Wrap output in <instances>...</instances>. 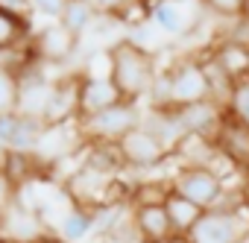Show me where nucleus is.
Here are the masks:
<instances>
[{
	"label": "nucleus",
	"instance_id": "f257e3e1",
	"mask_svg": "<svg viewBox=\"0 0 249 243\" xmlns=\"http://www.w3.org/2000/svg\"><path fill=\"white\" fill-rule=\"evenodd\" d=\"M111 56V82L117 85L120 97L126 103H141L144 97H150L153 82L159 76L156 68V56L126 38H120L108 47Z\"/></svg>",
	"mask_w": 249,
	"mask_h": 243
},
{
	"label": "nucleus",
	"instance_id": "f03ea898",
	"mask_svg": "<svg viewBox=\"0 0 249 243\" xmlns=\"http://www.w3.org/2000/svg\"><path fill=\"white\" fill-rule=\"evenodd\" d=\"M144 120V111L138 103H117L106 111H97V114H88V117H79V132H82V141L85 144H120V138H126L132 129L141 126Z\"/></svg>",
	"mask_w": 249,
	"mask_h": 243
},
{
	"label": "nucleus",
	"instance_id": "7ed1b4c3",
	"mask_svg": "<svg viewBox=\"0 0 249 243\" xmlns=\"http://www.w3.org/2000/svg\"><path fill=\"white\" fill-rule=\"evenodd\" d=\"M249 211L243 208H208L191 228L185 243H246Z\"/></svg>",
	"mask_w": 249,
	"mask_h": 243
},
{
	"label": "nucleus",
	"instance_id": "20e7f679",
	"mask_svg": "<svg viewBox=\"0 0 249 243\" xmlns=\"http://www.w3.org/2000/svg\"><path fill=\"white\" fill-rule=\"evenodd\" d=\"M164 76H167V100L173 108L208 100V82H205L199 56H188V59L173 62L164 70Z\"/></svg>",
	"mask_w": 249,
	"mask_h": 243
},
{
	"label": "nucleus",
	"instance_id": "39448f33",
	"mask_svg": "<svg viewBox=\"0 0 249 243\" xmlns=\"http://www.w3.org/2000/svg\"><path fill=\"white\" fill-rule=\"evenodd\" d=\"M170 188L176 193H182L185 199H191L194 205H199L202 211L214 208L220 202V196L226 193L223 179L208 170V167H196V164H182L173 176H170Z\"/></svg>",
	"mask_w": 249,
	"mask_h": 243
},
{
	"label": "nucleus",
	"instance_id": "423d86ee",
	"mask_svg": "<svg viewBox=\"0 0 249 243\" xmlns=\"http://www.w3.org/2000/svg\"><path fill=\"white\" fill-rule=\"evenodd\" d=\"M202 0H150V21L167 35H188L202 18Z\"/></svg>",
	"mask_w": 249,
	"mask_h": 243
},
{
	"label": "nucleus",
	"instance_id": "0eeeda50",
	"mask_svg": "<svg viewBox=\"0 0 249 243\" xmlns=\"http://www.w3.org/2000/svg\"><path fill=\"white\" fill-rule=\"evenodd\" d=\"M15 76H18V105H15V111L30 114V117H44V108H47V100H50V91H53V82L47 79L44 65L38 59H33Z\"/></svg>",
	"mask_w": 249,
	"mask_h": 243
},
{
	"label": "nucleus",
	"instance_id": "6e6552de",
	"mask_svg": "<svg viewBox=\"0 0 249 243\" xmlns=\"http://www.w3.org/2000/svg\"><path fill=\"white\" fill-rule=\"evenodd\" d=\"M79 79H82L79 73H68L53 82V91L41 117L47 126H62V123L79 120Z\"/></svg>",
	"mask_w": 249,
	"mask_h": 243
},
{
	"label": "nucleus",
	"instance_id": "1a4fd4ad",
	"mask_svg": "<svg viewBox=\"0 0 249 243\" xmlns=\"http://www.w3.org/2000/svg\"><path fill=\"white\" fill-rule=\"evenodd\" d=\"M120 153H123V161H126V167L132 170H153L159 164H164V158L170 156L144 126L132 129L126 138H120Z\"/></svg>",
	"mask_w": 249,
	"mask_h": 243
},
{
	"label": "nucleus",
	"instance_id": "9d476101",
	"mask_svg": "<svg viewBox=\"0 0 249 243\" xmlns=\"http://www.w3.org/2000/svg\"><path fill=\"white\" fill-rule=\"evenodd\" d=\"M214 144L229 161H234L249 176V123H243V120H237L226 111L220 120V129L214 135Z\"/></svg>",
	"mask_w": 249,
	"mask_h": 243
},
{
	"label": "nucleus",
	"instance_id": "9b49d317",
	"mask_svg": "<svg viewBox=\"0 0 249 243\" xmlns=\"http://www.w3.org/2000/svg\"><path fill=\"white\" fill-rule=\"evenodd\" d=\"M132 226L141 243H182L170 226V217L164 211V202L159 205H135L132 208Z\"/></svg>",
	"mask_w": 249,
	"mask_h": 243
},
{
	"label": "nucleus",
	"instance_id": "f8f14e48",
	"mask_svg": "<svg viewBox=\"0 0 249 243\" xmlns=\"http://www.w3.org/2000/svg\"><path fill=\"white\" fill-rule=\"evenodd\" d=\"M141 126H144L167 153H176V147L188 138V132L182 129V120H179V114H176L173 105H167V108H153V105H150V108L144 111Z\"/></svg>",
	"mask_w": 249,
	"mask_h": 243
},
{
	"label": "nucleus",
	"instance_id": "ddd939ff",
	"mask_svg": "<svg viewBox=\"0 0 249 243\" xmlns=\"http://www.w3.org/2000/svg\"><path fill=\"white\" fill-rule=\"evenodd\" d=\"M117 103H123V97H120L117 85L111 82V76H82L79 79V117L106 111Z\"/></svg>",
	"mask_w": 249,
	"mask_h": 243
},
{
	"label": "nucleus",
	"instance_id": "4468645a",
	"mask_svg": "<svg viewBox=\"0 0 249 243\" xmlns=\"http://www.w3.org/2000/svg\"><path fill=\"white\" fill-rule=\"evenodd\" d=\"M44 231H47L44 228V217L15 199L6 208V220H3V231H0V237L18 240V243H36Z\"/></svg>",
	"mask_w": 249,
	"mask_h": 243
},
{
	"label": "nucleus",
	"instance_id": "2eb2a0df",
	"mask_svg": "<svg viewBox=\"0 0 249 243\" xmlns=\"http://www.w3.org/2000/svg\"><path fill=\"white\" fill-rule=\"evenodd\" d=\"M179 120H182V129L188 135H199V138H214L217 129H220V120L226 114L223 105L211 103V100H202V103H194V105H182L176 108Z\"/></svg>",
	"mask_w": 249,
	"mask_h": 243
},
{
	"label": "nucleus",
	"instance_id": "dca6fc26",
	"mask_svg": "<svg viewBox=\"0 0 249 243\" xmlns=\"http://www.w3.org/2000/svg\"><path fill=\"white\" fill-rule=\"evenodd\" d=\"M76 35L73 33H68L62 24H50V27H44V30H38L36 33V38H33V50H36V59L38 62H65L73 50H76Z\"/></svg>",
	"mask_w": 249,
	"mask_h": 243
},
{
	"label": "nucleus",
	"instance_id": "f3484780",
	"mask_svg": "<svg viewBox=\"0 0 249 243\" xmlns=\"http://www.w3.org/2000/svg\"><path fill=\"white\" fill-rule=\"evenodd\" d=\"M199 65H202V73H205V82H208V100L226 108L229 100H231V91H234L237 79L220 65V59H217L214 53L199 56Z\"/></svg>",
	"mask_w": 249,
	"mask_h": 243
},
{
	"label": "nucleus",
	"instance_id": "a211bd4d",
	"mask_svg": "<svg viewBox=\"0 0 249 243\" xmlns=\"http://www.w3.org/2000/svg\"><path fill=\"white\" fill-rule=\"evenodd\" d=\"M65 243H85L97 228H94V211H88V208H82V205H71L62 217H59V223H56V228H53Z\"/></svg>",
	"mask_w": 249,
	"mask_h": 243
},
{
	"label": "nucleus",
	"instance_id": "6ab92c4d",
	"mask_svg": "<svg viewBox=\"0 0 249 243\" xmlns=\"http://www.w3.org/2000/svg\"><path fill=\"white\" fill-rule=\"evenodd\" d=\"M164 211H167L170 226H173V231H176L179 240H188L191 228H194L196 220L202 217V208L194 205L191 199H185L182 193H176L173 188H170V193H167V199H164Z\"/></svg>",
	"mask_w": 249,
	"mask_h": 243
},
{
	"label": "nucleus",
	"instance_id": "aec40b11",
	"mask_svg": "<svg viewBox=\"0 0 249 243\" xmlns=\"http://www.w3.org/2000/svg\"><path fill=\"white\" fill-rule=\"evenodd\" d=\"M85 167L100 170L106 176H120L126 170V161H123V153L117 144H85Z\"/></svg>",
	"mask_w": 249,
	"mask_h": 243
},
{
	"label": "nucleus",
	"instance_id": "412c9836",
	"mask_svg": "<svg viewBox=\"0 0 249 243\" xmlns=\"http://www.w3.org/2000/svg\"><path fill=\"white\" fill-rule=\"evenodd\" d=\"M33 41V18H18L0 9V50H18Z\"/></svg>",
	"mask_w": 249,
	"mask_h": 243
},
{
	"label": "nucleus",
	"instance_id": "4be33fe9",
	"mask_svg": "<svg viewBox=\"0 0 249 243\" xmlns=\"http://www.w3.org/2000/svg\"><path fill=\"white\" fill-rule=\"evenodd\" d=\"M41 167L44 164L36 158V153H15V150H9V156L3 161V170H6V176L12 179V185L18 191L27 188V185H33L36 176L41 173Z\"/></svg>",
	"mask_w": 249,
	"mask_h": 243
},
{
	"label": "nucleus",
	"instance_id": "5701e85b",
	"mask_svg": "<svg viewBox=\"0 0 249 243\" xmlns=\"http://www.w3.org/2000/svg\"><path fill=\"white\" fill-rule=\"evenodd\" d=\"M220 65L240 82V79H249V47H240V44H231V41H217L214 50H211Z\"/></svg>",
	"mask_w": 249,
	"mask_h": 243
},
{
	"label": "nucleus",
	"instance_id": "b1692460",
	"mask_svg": "<svg viewBox=\"0 0 249 243\" xmlns=\"http://www.w3.org/2000/svg\"><path fill=\"white\" fill-rule=\"evenodd\" d=\"M94 21H97V9H94L91 0H68L65 15H62L59 24H62L68 33H73V35L79 38L82 33H88V30L94 27Z\"/></svg>",
	"mask_w": 249,
	"mask_h": 243
},
{
	"label": "nucleus",
	"instance_id": "393cba45",
	"mask_svg": "<svg viewBox=\"0 0 249 243\" xmlns=\"http://www.w3.org/2000/svg\"><path fill=\"white\" fill-rule=\"evenodd\" d=\"M226 111L237 120H243V123H249V79H240L231 91V100L226 105Z\"/></svg>",
	"mask_w": 249,
	"mask_h": 243
},
{
	"label": "nucleus",
	"instance_id": "a878e982",
	"mask_svg": "<svg viewBox=\"0 0 249 243\" xmlns=\"http://www.w3.org/2000/svg\"><path fill=\"white\" fill-rule=\"evenodd\" d=\"M18 105V76L12 70H0V114L15 111Z\"/></svg>",
	"mask_w": 249,
	"mask_h": 243
},
{
	"label": "nucleus",
	"instance_id": "bb28decb",
	"mask_svg": "<svg viewBox=\"0 0 249 243\" xmlns=\"http://www.w3.org/2000/svg\"><path fill=\"white\" fill-rule=\"evenodd\" d=\"M65 6H68V0H30V12H33V18L41 15V18H50L53 24L62 21Z\"/></svg>",
	"mask_w": 249,
	"mask_h": 243
},
{
	"label": "nucleus",
	"instance_id": "cd10ccee",
	"mask_svg": "<svg viewBox=\"0 0 249 243\" xmlns=\"http://www.w3.org/2000/svg\"><path fill=\"white\" fill-rule=\"evenodd\" d=\"M223 41H231V44L249 47V18H243V15L229 18V27L223 30Z\"/></svg>",
	"mask_w": 249,
	"mask_h": 243
},
{
	"label": "nucleus",
	"instance_id": "c85d7f7f",
	"mask_svg": "<svg viewBox=\"0 0 249 243\" xmlns=\"http://www.w3.org/2000/svg\"><path fill=\"white\" fill-rule=\"evenodd\" d=\"M202 3H205L211 12L223 15V18H237V15H240V6H243V0H202Z\"/></svg>",
	"mask_w": 249,
	"mask_h": 243
},
{
	"label": "nucleus",
	"instance_id": "c756f323",
	"mask_svg": "<svg viewBox=\"0 0 249 243\" xmlns=\"http://www.w3.org/2000/svg\"><path fill=\"white\" fill-rule=\"evenodd\" d=\"M18 120H21V114H18V111H3V114H0V141H3L6 147H9V144H12V138H15Z\"/></svg>",
	"mask_w": 249,
	"mask_h": 243
},
{
	"label": "nucleus",
	"instance_id": "7c9ffc66",
	"mask_svg": "<svg viewBox=\"0 0 249 243\" xmlns=\"http://www.w3.org/2000/svg\"><path fill=\"white\" fill-rule=\"evenodd\" d=\"M18 196V188L12 185V179L6 176V170L0 167V208H9Z\"/></svg>",
	"mask_w": 249,
	"mask_h": 243
},
{
	"label": "nucleus",
	"instance_id": "2f4dec72",
	"mask_svg": "<svg viewBox=\"0 0 249 243\" xmlns=\"http://www.w3.org/2000/svg\"><path fill=\"white\" fill-rule=\"evenodd\" d=\"M97 15H106V18H117L123 12V6L129 3V0H91Z\"/></svg>",
	"mask_w": 249,
	"mask_h": 243
},
{
	"label": "nucleus",
	"instance_id": "473e14b6",
	"mask_svg": "<svg viewBox=\"0 0 249 243\" xmlns=\"http://www.w3.org/2000/svg\"><path fill=\"white\" fill-rule=\"evenodd\" d=\"M0 9L9 12V15H18V18H33L30 0H0Z\"/></svg>",
	"mask_w": 249,
	"mask_h": 243
},
{
	"label": "nucleus",
	"instance_id": "72a5a7b5",
	"mask_svg": "<svg viewBox=\"0 0 249 243\" xmlns=\"http://www.w3.org/2000/svg\"><path fill=\"white\" fill-rule=\"evenodd\" d=\"M36 243H65V240H62V237H59L56 231H44V234H41V237H38Z\"/></svg>",
	"mask_w": 249,
	"mask_h": 243
},
{
	"label": "nucleus",
	"instance_id": "f704fd0d",
	"mask_svg": "<svg viewBox=\"0 0 249 243\" xmlns=\"http://www.w3.org/2000/svg\"><path fill=\"white\" fill-rule=\"evenodd\" d=\"M6 156H9V147L0 141V167H3V161H6Z\"/></svg>",
	"mask_w": 249,
	"mask_h": 243
},
{
	"label": "nucleus",
	"instance_id": "c9c22d12",
	"mask_svg": "<svg viewBox=\"0 0 249 243\" xmlns=\"http://www.w3.org/2000/svg\"><path fill=\"white\" fill-rule=\"evenodd\" d=\"M240 193H243V199L249 202V176H246V182H243V188H240Z\"/></svg>",
	"mask_w": 249,
	"mask_h": 243
},
{
	"label": "nucleus",
	"instance_id": "e433bc0d",
	"mask_svg": "<svg viewBox=\"0 0 249 243\" xmlns=\"http://www.w3.org/2000/svg\"><path fill=\"white\" fill-rule=\"evenodd\" d=\"M3 220H6V208H0V231H3Z\"/></svg>",
	"mask_w": 249,
	"mask_h": 243
},
{
	"label": "nucleus",
	"instance_id": "4c0bfd02",
	"mask_svg": "<svg viewBox=\"0 0 249 243\" xmlns=\"http://www.w3.org/2000/svg\"><path fill=\"white\" fill-rule=\"evenodd\" d=\"M0 243H18V240H6V237H0Z\"/></svg>",
	"mask_w": 249,
	"mask_h": 243
},
{
	"label": "nucleus",
	"instance_id": "58836bf2",
	"mask_svg": "<svg viewBox=\"0 0 249 243\" xmlns=\"http://www.w3.org/2000/svg\"><path fill=\"white\" fill-rule=\"evenodd\" d=\"M246 211H249V202H246Z\"/></svg>",
	"mask_w": 249,
	"mask_h": 243
},
{
	"label": "nucleus",
	"instance_id": "ea45409f",
	"mask_svg": "<svg viewBox=\"0 0 249 243\" xmlns=\"http://www.w3.org/2000/svg\"><path fill=\"white\" fill-rule=\"evenodd\" d=\"M182 243H185V240H182Z\"/></svg>",
	"mask_w": 249,
	"mask_h": 243
}]
</instances>
